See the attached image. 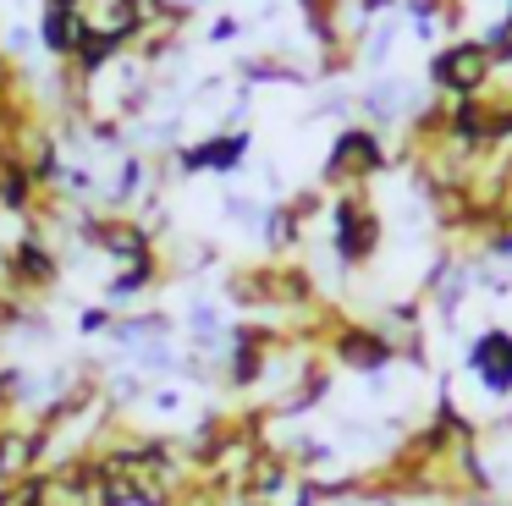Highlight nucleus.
Instances as JSON below:
<instances>
[{
    "label": "nucleus",
    "mask_w": 512,
    "mask_h": 506,
    "mask_svg": "<svg viewBox=\"0 0 512 506\" xmlns=\"http://www.w3.org/2000/svg\"><path fill=\"white\" fill-rule=\"evenodd\" d=\"M83 33H89V11H67V6H45V22H39V39H45L50 55H61V61H72L83 44Z\"/></svg>",
    "instance_id": "6e6552de"
},
{
    "label": "nucleus",
    "mask_w": 512,
    "mask_h": 506,
    "mask_svg": "<svg viewBox=\"0 0 512 506\" xmlns=\"http://www.w3.org/2000/svg\"><path fill=\"white\" fill-rule=\"evenodd\" d=\"M380 171H386V143H380V132H369V127H347V132H336L331 160H325V182L364 187L369 176H380Z\"/></svg>",
    "instance_id": "20e7f679"
},
{
    "label": "nucleus",
    "mask_w": 512,
    "mask_h": 506,
    "mask_svg": "<svg viewBox=\"0 0 512 506\" xmlns=\"http://www.w3.org/2000/svg\"><path fill=\"white\" fill-rule=\"evenodd\" d=\"M490 77H496V61H490L485 39H457V44L430 55V88H441L446 99L485 94Z\"/></svg>",
    "instance_id": "f03ea898"
},
{
    "label": "nucleus",
    "mask_w": 512,
    "mask_h": 506,
    "mask_svg": "<svg viewBox=\"0 0 512 506\" xmlns=\"http://www.w3.org/2000/svg\"><path fill=\"white\" fill-rule=\"evenodd\" d=\"M248 132H221V138H204V143H188V149H177V171H237L248 154Z\"/></svg>",
    "instance_id": "0eeeda50"
},
{
    "label": "nucleus",
    "mask_w": 512,
    "mask_h": 506,
    "mask_svg": "<svg viewBox=\"0 0 512 506\" xmlns=\"http://www.w3.org/2000/svg\"><path fill=\"white\" fill-rule=\"evenodd\" d=\"M0 281L12 286V292H50V286L61 281V259H56V248H50L39 231H23V237L6 248V275Z\"/></svg>",
    "instance_id": "39448f33"
},
{
    "label": "nucleus",
    "mask_w": 512,
    "mask_h": 506,
    "mask_svg": "<svg viewBox=\"0 0 512 506\" xmlns=\"http://www.w3.org/2000/svg\"><path fill=\"white\" fill-rule=\"evenodd\" d=\"M325 358L342 363L353 374H380L386 363H397V330L386 325H336L331 341H325Z\"/></svg>",
    "instance_id": "7ed1b4c3"
},
{
    "label": "nucleus",
    "mask_w": 512,
    "mask_h": 506,
    "mask_svg": "<svg viewBox=\"0 0 512 506\" xmlns=\"http://www.w3.org/2000/svg\"><path fill=\"white\" fill-rule=\"evenodd\" d=\"M45 6H67V11H83V0H45Z\"/></svg>",
    "instance_id": "ddd939ff"
},
{
    "label": "nucleus",
    "mask_w": 512,
    "mask_h": 506,
    "mask_svg": "<svg viewBox=\"0 0 512 506\" xmlns=\"http://www.w3.org/2000/svg\"><path fill=\"white\" fill-rule=\"evenodd\" d=\"M111 325H116V314H111V308H89V314L78 319V330H83V336H105Z\"/></svg>",
    "instance_id": "9d476101"
},
{
    "label": "nucleus",
    "mask_w": 512,
    "mask_h": 506,
    "mask_svg": "<svg viewBox=\"0 0 512 506\" xmlns=\"http://www.w3.org/2000/svg\"><path fill=\"white\" fill-rule=\"evenodd\" d=\"M298 237H303V220L292 215L287 204H276V209H270V220H265V242H270V253L298 248Z\"/></svg>",
    "instance_id": "1a4fd4ad"
},
{
    "label": "nucleus",
    "mask_w": 512,
    "mask_h": 506,
    "mask_svg": "<svg viewBox=\"0 0 512 506\" xmlns=\"http://www.w3.org/2000/svg\"><path fill=\"white\" fill-rule=\"evenodd\" d=\"M210 39H215V44L237 39V17H221V22H215V28H210Z\"/></svg>",
    "instance_id": "9b49d317"
},
{
    "label": "nucleus",
    "mask_w": 512,
    "mask_h": 506,
    "mask_svg": "<svg viewBox=\"0 0 512 506\" xmlns=\"http://www.w3.org/2000/svg\"><path fill=\"white\" fill-rule=\"evenodd\" d=\"M468 369L479 374L485 391L507 396L512 391V330H501V325L479 330V336L468 341Z\"/></svg>",
    "instance_id": "423d86ee"
},
{
    "label": "nucleus",
    "mask_w": 512,
    "mask_h": 506,
    "mask_svg": "<svg viewBox=\"0 0 512 506\" xmlns=\"http://www.w3.org/2000/svg\"><path fill=\"white\" fill-rule=\"evenodd\" d=\"M232 506H276V501H259V495H237Z\"/></svg>",
    "instance_id": "f8f14e48"
},
{
    "label": "nucleus",
    "mask_w": 512,
    "mask_h": 506,
    "mask_svg": "<svg viewBox=\"0 0 512 506\" xmlns=\"http://www.w3.org/2000/svg\"><path fill=\"white\" fill-rule=\"evenodd\" d=\"M331 253L342 270H358L380 253V215L364 187H342L331 198Z\"/></svg>",
    "instance_id": "f257e3e1"
}]
</instances>
